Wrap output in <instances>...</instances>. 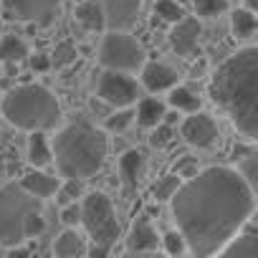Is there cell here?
<instances>
[{
    "mask_svg": "<svg viewBox=\"0 0 258 258\" xmlns=\"http://www.w3.org/2000/svg\"><path fill=\"white\" fill-rule=\"evenodd\" d=\"M132 124H135V106H116V109H109V114L104 116V132L121 135Z\"/></svg>",
    "mask_w": 258,
    "mask_h": 258,
    "instance_id": "25",
    "label": "cell"
},
{
    "mask_svg": "<svg viewBox=\"0 0 258 258\" xmlns=\"http://www.w3.org/2000/svg\"><path fill=\"white\" fill-rule=\"evenodd\" d=\"M6 18L33 23V26H51L61 13V0H0Z\"/></svg>",
    "mask_w": 258,
    "mask_h": 258,
    "instance_id": "9",
    "label": "cell"
},
{
    "mask_svg": "<svg viewBox=\"0 0 258 258\" xmlns=\"http://www.w3.org/2000/svg\"><path fill=\"white\" fill-rule=\"evenodd\" d=\"M177 81H180L177 69H172L165 61H145L142 69H140V86L147 89L150 94L170 91Z\"/></svg>",
    "mask_w": 258,
    "mask_h": 258,
    "instance_id": "13",
    "label": "cell"
},
{
    "mask_svg": "<svg viewBox=\"0 0 258 258\" xmlns=\"http://www.w3.org/2000/svg\"><path fill=\"white\" fill-rule=\"evenodd\" d=\"M36 208H41V200L28 195L21 185L0 187V245L13 248L26 243L23 220Z\"/></svg>",
    "mask_w": 258,
    "mask_h": 258,
    "instance_id": "6",
    "label": "cell"
},
{
    "mask_svg": "<svg viewBox=\"0 0 258 258\" xmlns=\"http://www.w3.org/2000/svg\"><path fill=\"white\" fill-rule=\"evenodd\" d=\"M160 243H162L165 253H170V255H187V243H185V238H182V233L177 228L162 233L160 235Z\"/></svg>",
    "mask_w": 258,
    "mask_h": 258,
    "instance_id": "30",
    "label": "cell"
},
{
    "mask_svg": "<svg viewBox=\"0 0 258 258\" xmlns=\"http://www.w3.org/2000/svg\"><path fill=\"white\" fill-rule=\"evenodd\" d=\"M86 245H89V238L79 228H66L53 240V253L58 258H79V255H86Z\"/></svg>",
    "mask_w": 258,
    "mask_h": 258,
    "instance_id": "18",
    "label": "cell"
},
{
    "mask_svg": "<svg viewBox=\"0 0 258 258\" xmlns=\"http://www.w3.org/2000/svg\"><path fill=\"white\" fill-rule=\"evenodd\" d=\"M180 137L198 150H210L220 140V126L208 111H190L185 119H180Z\"/></svg>",
    "mask_w": 258,
    "mask_h": 258,
    "instance_id": "10",
    "label": "cell"
},
{
    "mask_svg": "<svg viewBox=\"0 0 258 258\" xmlns=\"http://www.w3.org/2000/svg\"><path fill=\"white\" fill-rule=\"evenodd\" d=\"M190 255H215L255 213V190L235 167L215 165L185 177L170 198Z\"/></svg>",
    "mask_w": 258,
    "mask_h": 258,
    "instance_id": "1",
    "label": "cell"
},
{
    "mask_svg": "<svg viewBox=\"0 0 258 258\" xmlns=\"http://www.w3.org/2000/svg\"><path fill=\"white\" fill-rule=\"evenodd\" d=\"M170 96H167V104H170V109H175V111H180V114H190V111H198L200 109V104H203V99H200V94L195 91V89H190V86H185V84H175L170 91H167Z\"/></svg>",
    "mask_w": 258,
    "mask_h": 258,
    "instance_id": "22",
    "label": "cell"
},
{
    "mask_svg": "<svg viewBox=\"0 0 258 258\" xmlns=\"http://www.w3.org/2000/svg\"><path fill=\"white\" fill-rule=\"evenodd\" d=\"M18 185H21L28 195H33V198H38V200L43 203V200H48V198L56 195V190H58V185H61V177L43 172V167H31V170L21 177Z\"/></svg>",
    "mask_w": 258,
    "mask_h": 258,
    "instance_id": "16",
    "label": "cell"
},
{
    "mask_svg": "<svg viewBox=\"0 0 258 258\" xmlns=\"http://www.w3.org/2000/svg\"><path fill=\"white\" fill-rule=\"evenodd\" d=\"M245 3V8H250V11H255V0H243Z\"/></svg>",
    "mask_w": 258,
    "mask_h": 258,
    "instance_id": "37",
    "label": "cell"
},
{
    "mask_svg": "<svg viewBox=\"0 0 258 258\" xmlns=\"http://www.w3.org/2000/svg\"><path fill=\"white\" fill-rule=\"evenodd\" d=\"M104 31H129L142 11V0H101Z\"/></svg>",
    "mask_w": 258,
    "mask_h": 258,
    "instance_id": "12",
    "label": "cell"
},
{
    "mask_svg": "<svg viewBox=\"0 0 258 258\" xmlns=\"http://www.w3.org/2000/svg\"><path fill=\"white\" fill-rule=\"evenodd\" d=\"M26 160H28L31 167H46V165H51L53 155H51V140L46 137V132H31L28 147H26Z\"/></svg>",
    "mask_w": 258,
    "mask_h": 258,
    "instance_id": "23",
    "label": "cell"
},
{
    "mask_svg": "<svg viewBox=\"0 0 258 258\" xmlns=\"http://www.w3.org/2000/svg\"><path fill=\"white\" fill-rule=\"evenodd\" d=\"M84 192H86V190H84V180H79V177H63L53 198L58 200V205H66V203L81 200Z\"/></svg>",
    "mask_w": 258,
    "mask_h": 258,
    "instance_id": "27",
    "label": "cell"
},
{
    "mask_svg": "<svg viewBox=\"0 0 258 258\" xmlns=\"http://www.w3.org/2000/svg\"><path fill=\"white\" fill-rule=\"evenodd\" d=\"M147 61L145 46L129 31H106L99 43V63L104 69L137 74Z\"/></svg>",
    "mask_w": 258,
    "mask_h": 258,
    "instance_id": "7",
    "label": "cell"
},
{
    "mask_svg": "<svg viewBox=\"0 0 258 258\" xmlns=\"http://www.w3.org/2000/svg\"><path fill=\"white\" fill-rule=\"evenodd\" d=\"M74 18L84 31H104L101 0H79L74 8Z\"/></svg>",
    "mask_w": 258,
    "mask_h": 258,
    "instance_id": "20",
    "label": "cell"
},
{
    "mask_svg": "<svg viewBox=\"0 0 258 258\" xmlns=\"http://www.w3.org/2000/svg\"><path fill=\"white\" fill-rule=\"evenodd\" d=\"M150 132H152V135H150V145H152V147H167V145L175 140V126H172V124H165V121L155 124Z\"/></svg>",
    "mask_w": 258,
    "mask_h": 258,
    "instance_id": "33",
    "label": "cell"
},
{
    "mask_svg": "<svg viewBox=\"0 0 258 258\" xmlns=\"http://www.w3.org/2000/svg\"><path fill=\"white\" fill-rule=\"evenodd\" d=\"M215 255H225V258H255L258 255V230L253 225V218L238 230L233 233Z\"/></svg>",
    "mask_w": 258,
    "mask_h": 258,
    "instance_id": "14",
    "label": "cell"
},
{
    "mask_svg": "<svg viewBox=\"0 0 258 258\" xmlns=\"http://www.w3.org/2000/svg\"><path fill=\"white\" fill-rule=\"evenodd\" d=\"M180 182H182V177H180L177 172H175V175H165V177H160V180L155 182V187H152L155 200H170Z\"/></svg>",
    "mask_w": 258,
    "mask_h": 258,
    "instance_id": "31",
    "label": "cell"
},
{
    "mask_svg": "<svg viewBox=\"0 0 258 258\" xmlns=\"http://www.w3.org/2000/svg\"><path fill=\"white\" fill-rule=\"evenodd\" d=\"M155 16L162 23L172 26V23H177L185 16V6H180L177 0H157V3H155Z\"/></svg>",
    "mask_w": 258,
    "mask_h": 258,
    "instance_id": "28",
    "label": "cell"
},
{
    "mask_svg": "<svg viewBox=\"0 0 258 258\" xmlns=\"http://www.w3.org/2000/svg\"><path fill=\"white\" fill-rule=\"evenodd\" d=\"M145 170H147V157H145L140 150H126V152L119 157V175H121L126 190H135V187L142 182Z\"/></svg>",
    "mask_w": 258,
    "mask_h": 258,
    "instance_id": "17",
    "label": "cell"
},
{
    "mask_svg": "<svg viewBox=\"0 0 258 258\" xmlns=\"http://www.w3.org/2000/svg\"><path fill=\"white\" fill-rule=\"evenodd\" d=\"M160 248V233L152 225L150 215H140L126 233V250L129 253H152Z\"/></svg>",
    "mask_w": 258,
    "mask_h": 258,
    "instance_id": "15",
    "label": "cell"
},
{
    "mask_svg": "<svg viewBox=\"0 0 258 258\" xmlns=\"http://www.w3.org/2000/svg\"><path fill=\"white\" fill-rule=\"evenodd\" d=\"M140 91H142L140 81L135 79V74H126V71L104 69L96 81V99L106 104L109 109L135 106V101L140 99Z\"/></svg>",
    "mask_w": 258,
    "mask_h": 258,
    "instance_id": "8",
    "label": "cell"
},
{
    "mask_svg": "<svg viewBox=\"0 0 258 258\" xmlns=\"http://www.w3.org/2000/svg\"><path fill=\"white\" fill-rule=\"evenodd\" d=\"M28 61H31V69L33 71H48V69H53L51 66V56H46V53H28Z\"/></svg>",
    "mask_w": 258,
    "mask_h": 258,
    "instance_id": "36",
    "label": "cell"
},
{
    "mask_svg": "<svg viewBox=\"0 0 258 258\" xmlns=\"http://www.w3.org/2000/svg\"><path fill=\"white\" fill-rule=\"evenodd\" d=\"M81 228L84 235L91 240V245H99L104 250L111 253V248L116 245L119 235H121V225L116 220V210L111 205V200L104 192H84L81 195Z\"/></svg>",
    "mask_w": 258,
    "mask_h": 258,
    "instance_id": "5",
    "label": "cell"
},
{
    "mask_svg": "<svg viewBox=\"0 0 258 258\" xmlns=\"http://www.w3.org/2000/svg\"><path fill=\"white\" fill-rule=\"evenodd\" d=\"M43 230H46V218H43L41 208H36L23 220V235H26V240H31V238H38Z\"/></svg>",
    "mask_w": 258,
    "mask_h": 258,
    "instance_id": "32",
    "label": "cell"
},
{
    "mask_svg": "<svg viewBox=\"0 0 258 258\" xmlns=\"http://www.w3.org/2000/svg\"><path fill=\"white\" fill-rule=\"evenodd\" d=\"M76 56H79V53H76V46H71V43H58V46L53 48V53H51V66L63 69V66L74 63Z\"/></svg>",
    "mask_w": 258,
    "mask_h": 258,
    "instance_id": "34",
    "label": "cell"
},
{
    "mask_svg": "<svg viewBox=\"0 0 258 258\" xmlns=\"http://www.w3.org/2000/svg\"><path fill=\"white\" fill-rule=\"evenodd\" d=\"M200 21L198 18H190V16H182L177 23L170 26V46L177 56L182 58H192L200 53Z\"/></svg>",
    "mask_w": 258,
    "mask_h": 258,
    "instance_id": "11",
    "label": "cell"
},
{
    "mask_svg": "<svg viewBox=\"0 0 258 258\" xmlns=\"http://www.w3.org/2000/svg\"><path fill=\"white\" fill-rule=\"evenodd\" d=\"M28 43L16 36V33H6L3 38H0V61L3 63H21L28 58Z\"/></svg>",
    "mask_w": 258,
    "mask_h": 258,
    "instance_id": "24",
    "label": "cell"
},
{
    "mask_svg": "<svg viewBox=\"0 0 258 258\" xmlns=\"http://www.w3.org/2000/svg\"><path fill=\"white\" fill-rule=\"evenodd\" d=\"M208 94L245 142L258 137V48L240 46L213 71Z\"/></svg>",
    "mask_w": 258,
    "mask_h": 258,
    "instance_id": "2",
    "label": "cell"
},
{
    "mask_svg": "<svg viewBox=\"0 0 258 258\" xmlns=\"http://www.w3.org/2000/svg\"><path fill=\"white\" fill-rule=\"evenodd\" d=\"M235 170H238L240 177H243V180L258 192V155H255L253 150H245L243 157H238Z\"/></svg>",
    "mask_w": 258,
    "mask_h": 258,
    "instance_id": "26",
    "label": "cell"
},
{
    "mask_svg": "<svg viewBox=\"0 0 258 258\" xmlns=\"http://www.w3.org/2000/svg\"><path fill=\"white\" fill-rule=\"evenodd\" d=\"M135 104H137L135 106V121L140 126H145V129H152L155 124H160L162 121V114L167 109V104L162 99H157V96H142Z\"/></svg>",
    "mask_w": 258,
    "mask_h": 258,
    "instance_id": "19",
    "label": "cell"
},
{
    "mask_svg": "<svg viewBox=\"0 0 258 258\" xmlns=\"http://www.w3.org/2000/svg\"><path fill=\"white\" fill-rule=\"evenodd\" d=\"M195 8V18H218L228 13V0H190Z\"/></svg>",
    "mask_w": 258,
    "mask_h": 258,
    "instance_id": "29",
    "label": "cell"
},
{
    "mask_svg": "<svg viewBox=\"0 0 258 258\" xmlns=\"http://www.w3.org/2000/svg\"><path fill=\"white\" fill-rule=\"evenodd\" d=\"M255 28H258L255 11H250V8L240 6V8H235V11L230 13V33H233V38H235V41H243V43L253 41Z\"/></svg>",
    "mask_w": 258,
    "mask_h": 258,
    "instance_id": "21",
    "label": "cell"
},
{
    "mask_svg": "<svg viewBox=\"0 0 258 258\" xmlns=\"http://www.w3.org/2000/svg\"><path fill=\"white\" fill-rule=\"evenodd\" d=\"M61 223L66 228H79V223H81V203L79 200L61 205Z\"/></svg>",
    "mask_w": 258,
    "mask_h": 258,
    "instance_id": "35",
    "label": "cell"
},
{
    "mask_svg": "<svg viewBox=\"0 0 258 258\" xmlns=\"http://www.w3.org/2000/svg\"><path fill=\"white\" fill-rule=\"evenodd\" d=\"M51 155L61 177H94L109 155V140L104 129L91 126L89 121H71L61 126L51 140Z\"/></svg>",
    "mask_w": 258,
    "mask_h": 258,
    "instance_id": "3",
    "label": "cell"
},
{
    "mask_svg": "<svg viewBox=\"0 0 258 258\" xmlns=\"http://www.w3.org/2000/svg\"><path fill=\"white\" fill-rule=\"evenodd\" d=\"M6 121L23 132H48L61 121V101L43 84H21L0 104Z\"/></svg>",
    "mask_w": 258,
    "mask_h": 258,
    "instance_id": "4",
    "label": "cell"
},
{
    "mask_svg": "<svg viewBox=\"0 0 258 258\" xmlns=\"http://www.w3.org/2000/svg\"><path fill=\"white\" fill-rule=\"evenodd\" d=\"M177 3H180V6H185V3H190V0H177Z\"/></svg>",
    "mask_w": 258,
    "mask_h": 258,
    "instance_id": "38",
    "label": "cell"
}]
</instances>
